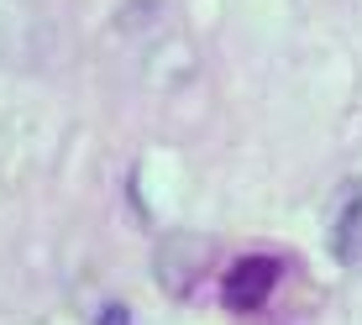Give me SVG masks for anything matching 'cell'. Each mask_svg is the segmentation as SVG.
Segmentation results:
<instances>
[{
    "label": "cell",
    "instance_id": "2",
    "mask_svg": "<svg viewBox=\"0 0 362 325\" xmlns=\"http://www.w3.org/2000/svg\"><path fill=\"white\" fill-rule=\"evenodd\" d=\"M273 289H279V262L273 257H242L226 273V305L231 309H257Z\"/></svg>",
    "mask_w": 362,
    "mask_h": 325
},
{
    "label": "cell",
    "instance_id": "3",
    "mask_svg": "<svg viewBox=\"0 0 362 325\" xmlns=\"http://www.w3.org/2000/svg\"><path fill=\"white\" fill-rule=\"evenodd\" d=\"M357 242H362V184H341V194L331 205V252H336V262H352Z\"/></svg>",
    "mask_w": 362,
    "mask_h": 325
},
{
    "label": "cell",
    "instance_id": "4",
    "mask_svg": "<svg viewBox=\"0 0 362 325\" xmlns=\"http://www.w3.org/2000/svg\"><path fill=\"white\" fill-rule=\"evenodd\" d=\"M163 16H168L163 0H132V6L116 16V32H121V37H147V27H153V21H163Z\"/></svg>",
    "mask_w": 362,
    "mask_h": 325
},
{
    "label": "cell",
    "instance_id": "1",
    "mask_svg": "<svg viewBox=\"0 0 362 325\" xmlns=\"http://www.w3.org/2000/svg\"><path fill=\"white\" fill-rule=\"evenodd\" d=\"M205 262H210V247L199 242V236H184V231H173V236H163V247H158V257H153V273H158V283H163V294L184 299V294H189L194 283H199Z\"/></svg>",
    "mask_w": 362,
    "mask_h": 325
}]
</instances>
